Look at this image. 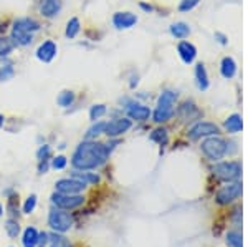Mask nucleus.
I'll list each match as a JSON object with an SVG mask.
<instances>
[{"instance_id": "obj_1", "label": "nucleus", "mask_w": 248, "mask_h": 247, "mask_svg": "<svg viewBox=\"0 0 248 247\" xmlns=\"http://www.w3.org/2000/svg\"><path fill=\"white\" fill-rule=\"evenodd\" d=\"M109 158V149L103 143L96 141H86L79 143L78 148L75 149L73 158H71V165L78 171H90L103 166Z\"/></svg>"}, {"instance_id": "obj_2", "label": "nucleus", "mask_w": 248, "mask_h": 247, "mask_svg": "<svg viewBox=\"0 0 248 247\" xmlns=\"http://www.w3.org/2000/svg\"><path fill=\"white\" fill-rule=\"evenodd\" d=\"M175 101H177V91L166 90L161 93L157 99V106L154 111V121L155 123H166L174 116L175 111Z\"/></svg>"}, {"instance_id": "obj_3", "label": "nucleus", "mask_w": 248, "mask_h": 247, "mask_svg": "<svg viewBox=\"0 0 248 247\" xmlns=\"http://www.w3.org/2000/svg\"><path fill=\"white\" fill-rule=\"evenodd\" d=\"M201 149L210 161H220L227 154V141H223L222 138L209 136L205 141H202Z\"/></svg>"}, {"instance_id": "obj_4", "label": "nucleus", "mask_w": 248, "mask_h": 247, "mask_svg": "<svg viewBox=\"0 0 248 247\" xmlns=\"http://www.w3.org/2000/svg\"><path fill=\"white\" fill-rule=\"evenodd\" d=\"M48 226L55 231V232H66V231L71 229L73 226V217L68 213H65V209L55 208L50 211L48 214Z\"/></svg>"}, {"instance_id": "obj_5", "label": "nucleus", "mask_w": 248, "mask_h": 247, "mask_svg": "<svg viewBox=\"0 0 248 247\" xmlns=\"http://www.w3.org/2000/svg\"><path fill=\"white\" fill-rule=\"evenodd\" d=\"M214 174L222 181H235L238 179V176L242 174V165L237 161H225V163H218L214 166Z\"/></svg>"}, {"instance_id": "obj_6", "label": "nucleus", "mask_w": 248, "mask_h": 247, "mask_svg": "<svg viewBox=\"0 0 248 247\" xmlns=\"http://www.w3.org/2000/svg\"><path fill=\"white\" fill-rule=\"evenodd\" d=\"M51 202H53L57 208L60 209H77L85 202V198L81 194H62V193H55L51 196Z\"/></svg>"}, {"instance_id": "obj_7", "label": "nucleus", "mask_w": 248, "mask_h": 247, "mask_svg": "<svg viewBox=\"0 0 248 247\" xmlns=\"http://www.w3.org/2000/svg\"><path fill=\"white\" fill-rule=\"evenodd\" d=\"M220 134V128L215 123H209V121H201L197 125H194L189 130L187 136H189L192 141H197L201 138H209V136H217Z\"/></svg>"}, {"instance_id": "obj_8", "label": "nucleus", "mask_w": 248, "mask_h": 247, "mask_svg": "<svg viewBox=\"0 0 248 247\" xmlns=\"http://www.w3.org/2000/svg\"><path fill=\"white\" fill-rule=\"evenodd\" d=\"M133 126V121L129 118H116L111 119V121L106 123V128H105V134L109 138H118L121 134L127 133Z\"/></svg>"}, {"instance_id": "obj_9", "label": "nucleus", "mask_w": 248, "mask_h": 247, "mask_svg": "<svg viewBox=\"0 0 248 247\" xmlns=\"http://www.w3.org/2000/svg\"><path fill=\"white\" fill-rule=\"evenodd\" d=\"M240 194H242V184L240 182H230V184L223 186L222 189L217 193V202L222 206H227L230 204V202H233L235 199L240 198Z\"/></svg>"}, {"instance_id": "obj_10", "label": "nucleus", "mask_w": 248, "mask_h": 247, "mask_svg": "<svg viewBox=\"0 0 248 247\" xmlns=\"http://www.w3.org/2000/svg\"><path fill=\"white\" fill-rule=\"evenodd\" d=\"M55 188H57V193L62 194H79L81 191H85L86 184L77 178H65L55 182Z\"/></svg>"}, {"instance_id": "obj_11", "label": "nucleus", "mask_w": 248, "mask_h": 247, "mask_svg": "<svg viewBox=\"0 0 248 247\" xmlns=\"http://www.w3.org/2000/svg\"><path fill=\"white\" fill-rule=\"evenodd\" d=\"M58 53V47L53 40H45L42 45L37 49V58L43 63H50L53 62V58Z\"/></svg>"}, {"instance_id": "obj_12", "label": "nucleus", "mask_w": 248, "mask_h": 247, "mask_svg": "<svg viewBox=\"0 0 248 247\" xmlns=\"http://www.w3.org/2000/svg\"><path fill=\"white\" fill-rule=\"evenodd\" d=\"M138 23V17L131 12H118L113 15V25L119 30H126L131 29Z\"/></svg>"}, {"instance_id": "obj_13", "label": "nucleus", "mask_w": 248, "mask_h": 247, "mask_svg": "<svg viewBox=\"0 0 248 247\" xmlns=\"http://www.w3.org/2000/svg\"><path fill=\"white\" fill-rule=\"evenodd\" d=\"M127 116H129V119H136V121H146L151 116V110L141 105V103L131 101L127 105Z\"/></svg>"}, {"instance_id": "obj_14", "label": "nucleus", "mask_w": 248, "mask_h": 247, "mask_svg": "<svg viewBox=\"0 0 248 247\" xmlns=\"http://www.w3.org/2000/svg\"><path fill=\"white\" fill-rule=\"evenodd\" d=\"M62 10V0H40V14L45 18L57 17Z\"/></svg>"}, {"instance_id": "obj_15", "label": "nucleus", "mask_w": 248, "mask_h": 247, "mask_svg": "<svg viewBox=\"0 0 248 247\" xmlns=\"http://www.w3.org/2000/svg\"><path fill=\"white\" fill-rule=\"evenodd\" d=\"M177 51H179V55H181L184 63H192L195 60V57H197V49H195L190 42H181L177 45Z\"/></svg>"}, {"instance_id": "obj_16", "label": "nucleus", "mask_w": 248, "mask_h": 247, "mask_svg": "<svg viewBox=\"0 0 248 247\" xmlns=\"http://www.w3.org/2000/svg\"><path fill=\"white\" fill-rule=\"evenodd\" d=\"M40 23L37 22V20L33 18H18L14 22V29H18V30H23V32H29V33H33V32H38L40 30Z\"/></svg>"}, {"instance_id": "obj_17", "label": "nucleus", "mask_w": 248, "mask_h": 247, "mask_svg": "<svg viewBox=\"0 0 248 247\" xmlns=\"http://www.w3.org/2000/svg\"><path fill=\"white\" fill-rule=\"evenodd\" d=\"M181 118L184 119V121H194L195 118L201 116V111L197 110V106L194 105L192 101H186L184 105L181 106Z\"/></svg>"}, {"instance_id": "obj_18", "label": "nucleus", "mask_w": 248, "mask_h": 247, "mask_svg": "<svg viewBox=\"0 0 248 247\" xmlns=\"http://www.w3.org/2000/svg\"><path fill=\"white\" fill-rule=\"evenodd\" d=\"M12 40H14L15 45H20V47H29L31 43V33L29 32H23V30H18V29H12Z\"/></svg>"}, {"instance_id": "obj_19", "label": "nucleus", "mask_w": 248, "mask_h": 247, "mask_svg": "<svg viewBox=\"0 0 248 247\" xmlns=\"http://www.w3.org/2000/svg\"><path fill=\"white\" fill-rule=\"evenodd\" d=\"M195 78H197L199 90L205 91L209 88V75H207V70L203 63H197V66H195Z\"/></svg>"}, {"instance_id": "obj_20", "label": "nucleus", "mask_w": 248, "mask_h": 247, "mask_svg": "<svg viewBox=\"0 0 248 247\" xmlns=\"http://www.w3.org/2000/svg\"><path fill=\"white\" fill-rule=\"evenodd\" d=\"M225 130H227V133H232V134H235V133H238V131H242L243 128V121H242V116L240 115H232V116H229L225 119Z\"/></svg>"}, {"instance_id": "obj_21", "label": "nucleus", "mask_w": 248, "mask_h": 247, "mask_svg": "<svg viewBox=\"0 0 248 247\" xmlns=\"http://www.w3.org/2000/svg\"><path fill=\"white\" fill-rule=\"evenodd\" d=\"M220 70H222V75L225 78H233L235 73H237V63H235V60L232 57H225L222 60Z\"/></svg>"}, {"instance_id": "obj_22", "label": "nucleus", "mask_w": 248, "mask_h": 247, "mask_svg": "<svg viewBox=\"0 0 248 247\" xmlns=\"http://www.w3.org/2000/svg\"><path fill=\"white\" fill-rule=\"evenodd\" d=\"M48 242H50V247H73L71 246V242L68 241L62 232L48 234Z\"/></svg>"}, {"instance_id": "obj_23", "label": "nucleus", "mask_w": 248, "mask_h": 247, "mask_svg": "<svg viewBox=\"0 0 248 247\" xmlns=\"http://www.w3.org/2000/svg\"><path fill=\"white\" fill-rule=\"evenodd\" d=\"M23 247H37L38 242V232L35 228H27L25 232H23Z\"/></svg>"}, {"instance_id": "obj_24", "label": "nucleus", "mask_w": 248, "mask_h": 247, "mask_svg": "<svg viewBox=\"0 0 248 247\" xmlns=\"http://www.w3.org/2000/svg\"><path fill=\"white\" fill-rule=\"evenodd\" d=\"M170 33L174 35L175 38H186V37H189L190 29L187 23L177 22V23H174V25H170Z\"/></svg>"}, {"instance_id": "obj_25", "label": "nucleus", "mask_w": 248, "mask_h": 247, "mask_svg": "<svg viewBox=\"0 0 248 247\" xmlns=\"http://www.w3.org/2000/svg\"><path fill=\"white\" fill-rule=\"evenodd\" d=\"M71 178H77L79 181H83L85 184H96L99 181V176L98 174H93V173H81V171H73L71 173Z\"/></svg>"}, {"instance_id": "obj_26", "label": "nucleus", "mask_w": 248, "mask_h": 247, "mask_svg": "<svg viewBox=\"0 0 248 247\" xmlns=\"http://www.w3.org/2000/svg\"><path fill=\"white\" fill-rule=\"evenodd\" d=\"M73 101H75V93L71 90L62 91V93L58 95V98H57V103L62 106V108H68V106H71V105H73Z\"/></svg>"}, {"instance_id": "obj_27", "label": "nucleus", "mask_w": 248, "mask_h": 247, "mask_svg": "<svg viewBox=\"0 0 248 247\" xmlns=\"http://www.w3.org/2000/svg\"><path fill=\"white\" fill-rule=\"evenodd\" d=\"M79 30H81V25H79V20L77 17H73V18L68 20L66 32H65V35H66L68 38H75L79 33Z\"/></svg>"}, {"instance_id": "obj_28", "label": "nucleus", "mask_w": 248, "mask_h": 247, "mask_svg": "<svg viewBox=\"0 0 248 247\" xmlns=\"http://www.w3.org/2000/svg\"><path fill=\"white\" fill-rule=\"evenodd\" d=\"M15 43L12 38H5V37H0V57H9L14 50Z\"/></svg>"}, {"instance_id": "obj_29", "label": "nucleus", "mask_w": 248, "mask_h": 247, "mask_svg": "<svg viewBox=\"0 0 248 247\" xmlns=\"http://www.w3.org/2000/svg\"><path fill=\"white\" fill-rule=\"evenodd\" d=\"M105 128H106V123L105 121H94V125L86 131V138L91 139V138L99 136V134L105 133Z\"/></svg>"}, {"instance_id": "obj_30", "label": "nucleus", "mask_w": 248, "mask_h": 247, "mask_svg": "<svg viewBox=\"0 0 248 247\" xmlns=\"http://www.w3.org/2000/svg\"><path fill=\"white\" fill-rule=\"evenodd\" d=\"M106 106L105 105H93V106H91V108H90V119H91V121H98V119L99 118H101V116H105V115H106Z\"/></svg>"}, {"instance_id": "obj_31", "label": "nucleus", "mask_w": 248, "mask_h": 247, "mask_svg": "<svg viewBox=\"0 0 248 247\" xmlns=\"http://www.w3.org/2000/svg\"><path fill=\"white\" fill-rule=\"evenodd\" d=\"M151 139L155 143H159V145H166L167 143V130H164V128L154 130L153 133H151Z\"/></svg>"}, {"instance_id": "obj_32", "label": "nucleus", "mask_w": 248, "mask_h": 247, "mask_svg": "<svg viewBox=\"0 0 248 247\" xmlns=\"http://www.w3.org/2000/svg\"><path fill=\"white\" fill-rule=\"evenodd\" d=\"M15 77V68L12 65L0 66V82H9Z\"/></svg>"}, {"instance_id": "obj_33", "label": "nucleus", "mask_w": 248, "mask_h": 247, "mask_svg": "<svg viewBox=\"0 0 248 247\" xmlns=\"http://www.w3.org/2000/svg\"><path fill=\"white\" fill-rule=\"evenodd\" d=\"M227 244L232 247H243V241H242V234L240 232H229L227 234Z\"/></svg>"}, {"instance_id": "obj_34", "label": "nucleus", "mask_w": 248, "mask_h": 247, "mask_svg": "<svg viewBox=\"0 0 248 247\" xmlns=\"http://www.w3.org/2000/svg\"><path fill=\"white\" fill-rule=\"evenodd\" d=\"M5 231H7V234H9L10 237H17L18 232H20L18 222L14 221V219H9V221L5 222Z\"/></svg>"}, {"instance_id": "obj_35", "label": "nucleus", "mask_w": 248, "mask_h": 247, "mask_svg": "<svg viewBox=\"0 0 248 247\" xmlns=\"http://www.w3.org/2000/svg\"><path fill=\"white\" fill-rule=\"evenodd\" d=\"M35 206H37V196H35V194H31V196L25 201V204H23V213H25V214L33 213Z\"/></svg>"}, {"instance_id": "obj_36", "label": "nucleus", "mask_w": 248, "mask_h": 247, "mask_svg": "<svg viewBox=\"0 0 248 247\" xmlns=\"http://www.w3.org/2000/svg\"><path fill=\"white\" fill-rule=\"evenodd\" d=\"M51 156V148L48 145L45 146H42L38 151H37V158H38V161H48Z\"/></svg>"}, {"instance_id": "obj_37", "label": "nucleus", "mask_w": 248, "mask_h": 247, "mask_svg": "<svg viewBox=\"0 0 248 247\" xmlns=\"http://www.w3.org/2000/svg\"><path fill=\"white\" fill-rule=\"evenodd\" d=\"M199 2H201V0H182L181 5H179V10H181V12H189V10L194 9V7H197Z\"/></svg>"}, {"instance_id": "obj_38", "label": "nucleus", "mask_w": 248, "mask_h": 247, "mask_svg": "<svg viewBox=\"0 0 248 247\" xmlns=\"http://www.w3.org/2000/svg\"><path fill=\"white\" fill-rule=\"evenodd\" d=\"M66 158L65 156H57V158H53L51 159V168L53 169H63L66 166Z\"/></svg>"}, {"instance_id": "obj_39", "label": "nucleus", "mask_w": 248, "mask_h": 247, "mask_svg": "<svg viewBox=\"0 0 248 247\" xmlns=\"http://www.w3.org/2000/svg\"><path fill=\"white\" fill-rule=\"evenodd\" d=\"M46 244H48V234H46V232L38 234V242H37V246H38V247H45Z\"/></svg>"}, {"instance_id": "obj_40", "label": "nucleus", "mask_w": 248, "mask_h": 247, "mask_svg": "<svg viewBox=\"0 0 248 247\" xmlns=\"http://www.w3.org/2000/svg\"><path fill=\"white\" fill-rule=\"evenodd\" d=\"M215 38H218V42L222 43V45H227V43H229V42H227V37L223 33H220V32L215 33Z\"/></svg>"}, {"instance_id": "obj_41", "label": "nucleus", "mask_w": 248, "mask_h": 247, "mask_svg": "<svg viewBox=\"0 0 248 247\" xmlns=\"http://www.w3.org/2000/svg\"><path fill=\"white\" fill-rule=\"evenodd\" d=\"M141 9H142V10H146V12H153V7L147 5V3H141Z\"/></svg>"}, {"instance_id": "obj_42", "label": "nucleus", "mask_w": 248, "mask_h": 247, "mask_svg": "<svg viewBox=\"0 0 248 247\" xmlns=\"http://www.w3.org/2000/svg\"><path fill=\"white\" fill-rule=\"evenodd\" d=\"M3 123H5V118H3V115H0V128L3 126Z\"/></svg>"}, {"instance_id": "obj_43", "label": "nucleus", "mask_w": 248, "mask_h": 247, "mask_svg": "<svg viewBox=\"0 0 248 247\" xmlns=\"http://www.w3.org/2000/svg\"><path fill=\"white\" fill-rule=\"evenodd\" d=\"M2 213H3V209H2V206H0V216H2Z\"/></svg>"}]
</instances>
